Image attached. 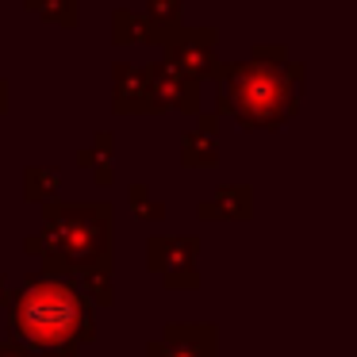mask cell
<instances>
[{
  "instance_id": "1",
  "label": "cell",
  "mask_w": 357,
  "mask_h": 357,
  "mask_svg": "<svg viewBox=\"0 0 357 357\" xmlns=\"http://www.w3.org/2000/svg\"><path fill=\"white\" fill-rule=\"evenodd\" d=\"M300 96L303 62L280 43H257L246 62H223L211 116H234L246 131H280L296 119Z\"/></svg>"
},
{
  "instance_id": "2",
  "label": "cell",
  "mask_w": 357,
  "mask_h": 357,
  "mask_svg": "<svg viewBox=\"0 0 357 357\" xmlns=\"http://www.w3.org/2000/svg\"><path fill=\"white\" fill-rule=\"evenodd\" d=\"M4 323L12 342L35 357H73L96 338L93 307L66 277L27 273L4 303Z\"/></svg>"
},
{
  "instance_id": "3",
  "label": "cell",
  "mask_w": 357,
  "mask_h": 357,
  "mask_svg": "<svg viewBox=\"0 0 357 357\" xmlns=\"http://www.w3.org/2000/svg\"><path fill=\"white\" fill-rule=\"evenodd\" d=\"M24 250L66 280L81 269H116V208L108 200L43 204V234L24 238Z\"/></svg>"
},
{
  "instance_id": "4",
  "label": "cell",
  "mask_w": 357,
  "mask_h": 357,
  "mask_svg": "<svg viewBox=\"0 0 357 357\" xmlns=\"http://www.w3.org/2000/svg\"><path fill=\"white\" fill-rule=\"evenodd\" d=\"M200 238L196 234H154L146 238V269L169 292L200 288Z\"/></svg>"
},
{
  "instance_id": "5",
  "label": "cell",
  "mask_w": 357,
  "mask_h": 357,
  "mask_svg": "<svg viewBox=\"0 0 357 357\" xmlns=\"http://www.w3.org/2000/svg\"><path fill=\"white\" fill-rule=\"evenodd\" d=\"M219 31L215 27H173L162 43V62H169L188 81H219Z\"/></svg>"
},
{
  "instance_id": "6",
  "label": "cell",
  "mask_w": 357,
  "mask_h": 357,
  "mask_svg": "<svg viewBox=\"0 0 357 357\" xmlns=\"http://www.w3.org/2000/svg\"><path fill=\"white\" fill-rule=\"evenodd\" d=\"M146 73V93H150V104L154 112H185V116H200V85L188 81L185 73H177L169 62H146L142 66Z\"/></svg>"
},
{
  "instance_id": "7",
  "label": "cell",
  "mask_w": 357,
  "mask_h": 357,
  "mask_svg": "<svg viewBox=\"0 0 357 357\" xmlns=\"http://www.w3.org/2000/svg\"><path fill=\"white\" fill-rule=\"evenodd\" d=\"M112 112L119 116H158L146 93V73L135 62L112 66Z\"/></svg>"
},
{
  "instance_id": "8",
  "label": "cell",
  "mask_w": 357,
  "mask_h": 357,
  "mask_svg": "<svg viewBox=\"0 0 357 357\" xmlns=\"http://www.w3.org/2000/svg\"><path fill=\"white\" fill-rule=\"evenodd\" d=\"M158 342H162L165 357H219L215 323H169Z\"/></svg>"
},
{
  "instance_id": "9",
  "label": "cell",
  "mask_w": 357,
  "mask_h": 357,
  "mask_svg": "<svg viewBox=\"0 0 357 357\" xmlns=\"http://www.w3.org/2000/svg\"><path fill=\"white\" fill-rule=\"evenodd\" d=\"M181 165L185 169H215L219 165V116L200 112L192 131L181 135Z\"/></svg>"
},
{
  "instance_id": "10",
  "label": "cell",
  "mask_w": 357,
  "mask_h": 357,
  "mask_svg": "<svg viewBox=\"0 0 357 357\" xmlns=\"http://www.w3.org/2000/svg\"><path fill=\"white\" fill-rule=\"evenodd\" d=\"M204 223H246L254 215V188L250 185H219L208 200L196 204Z\"/></svg>"
},
{
  "instance_id": "11",
  "label": "cell",
  "mask_w": 357,
  "mask_h": 357,
  "mask_svg": "<svg viewBox=\"0 0 357 357\" xmlns=\"http://www.w3.org/2000/svg\"><path fill=\"white\" fill-rule=\"evenodd\" d=\"M165 39H169V27L150 24L146 16H139L131 8H119L112 16V43H119V47H135V43H142V47H162Z\"/></svg>"
},
{
  "instance_id": "12",
  "label": "cell",
  "mask_w": 357,
  "mask_h": 357,
  "mask_svg": "<svg viewBox=\"0 0 357 357\" xmlns=\"http://www.w3.org/2000/svg\"><path fill=\"white\" fill-rule=\"evenodd\" d=\"M112 162H116V135L112 131H96L93 142L77 150V165L93 173V181L100 188H108L112 181H116V165Z\"/></svg>"
},
{
  "instance_id": "13",
  "label": "cell",
  "mask_w": 357,
  "mask_h": 357,
  "mask_svg": "<svg viewBox=\"0 0 357 357\" xmlns=\"http://www.w3.org/2000/svg\"><path fill=\"white\" fill-rule=\"evenodd\" d=\"M70 284L81 292L89 307H112L116 303V284H112V269H81L70 277Z\"/></svg>"
},
{
  "instance_id": "14",
  "label": "cell",
  "mask_w": 357,
  "mask_h": 357,
  "mask_svg": "<svg viewBox=\"0 0 357 357\" xmlns=\"http://www.w3.org/2000/svg\"><path fill=\"white\" fill-rule=\"evenodd\" d=\"M62 192V173L58 169H47V165H27L24 169V200L27 204H50L58 200Z\"/></svg>"
},
{
  "instance_id": "15",
  "label": "cell",
  "mask_w": 357,
  "mask_h": 357,
  "mask_svg": "<svg viewBox=\"0 0 357 357\" xmlns=\"http://www.w3.org/2000/svg\"><path fill=\"white\" fill-rule=\"evenodd\" d=\"M24 4L31 12H39L43 20L66 27V31H73L81 24V0H24Z\"/></svg>"
},
{
  "instance_id": "16",
  "label": "cell",
  "mask_w": 357,
  "mask_h": 357,
  "mask_svg": "<svg viewBox=\"0 0 357 357\" xmlns=\"http://www.w3.org/2000/svg\"><path fill=\"white\" fill-rule=\"evenodd\" d=\"M127 208H131L135 219H146V223H162V219H165V204L154 200V192H150L146 185H131V188H127Z\"/></svg>"
},
{
  "instance_id": "17",
  "label": "cell",
  "mask_w": 357,
  "mask_h": 357,
  "mask_svg": "<svg viewBox=\"0 0 357 357\" xmlns=\"http://www.w3.org/2000/svg\"><path fill=\"white\" fill-rule=\"evenodd\" d=\"M146 20L158 27H181V0H146Z\"/></svg>"
},
{
  "instance_id": "18",
  "label": "cell",
  "mask_w": 357,
  "mask_h": 357,
  "mask_svg": "<svg viewBox=\"0 0 357 357\" xmlns=\"http://www.w3.org/2000/svg\"><path fill=\"white\" fill-rule=\"evenodd\" d=\"M0 357H35V354L24 349L20 342H12V338H0Z\"/></svg>"
},
{
  "instance_id": "19",
  "label": "cell",
  "mask_w": 357,
  "mask_h": 357,
  "mask_svg": "<svg viewBox=\"0 0 357 357\" xmlns=\"http://www.w3.org/2000/svg\"><path fill=\"white\" fill-rule=\"evenodd\" d=\"M4 112H8V81L0 77V116H4Z\"/></svg>"
},
{
  "instance_id": "20",
  "label": "cell",
  "mask_w": 357,
  "mask_h": 357,
  "mask_svg": "<svg viewBox=\"0 0 357 357\" xmlns=\"http://www.w3.org/2000/svg\"><path fill=\"white\" fill-rule=\"evenodd\" d=\"M8 296H12V288H8V277H4V273H0V307H4V303H8Z\"/></svg>"
},
{
  "instance_id": "21",
  "label": "cell",
  "mask_w": 357,
  "mask_h": 357,
  "mask_svg": "<svg viewBox=\"0 0 357 357\" xmlns=\"http://www.w3.org/2000/svg\"><path fill=\"white\" fill-rule=\"evenodd\" d=\"M146 357H165V349H162V342H150V346H146Z\"/></svg>"
}]
</instances>
